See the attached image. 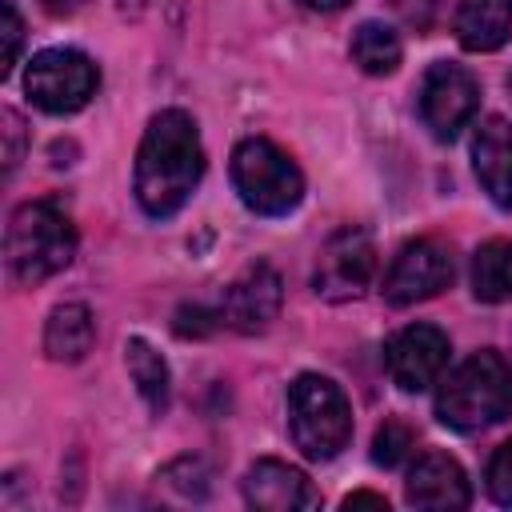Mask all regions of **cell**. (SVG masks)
<instances>
[{
  "mask_svg": "<svg viewBox=\"0 0 512 512\" xmlns=\"http://www.w3.org/2000/svg\"><path fill=\"white\" fill-rule=\"evenodd\" d=\"M204 172V144L196 120L184 108H164L148 120L144 140L136 148L132 188L148 216L164 220L184 208Z\"/></svg>",
  "mask_w": 512,
  "mask_h": 512,
  "instance_id": "cell-1",
  "label": "cell"
},
{
  "mask_svg": "<svg viewBox=\"0 0 512 512\" xmlns=\"http://www.w3.org/2000/svg\"><path fill=\"white\" fill-rule=\"evenodd\" d=\"M76 252V228L52 200H28L12 212L4 232V260L16 284H40L68 268Z\"/></svg>",
  "mask_w": 512,
  "mask_h": 512,
  "instance_id": "cell-2",
  "label": "cell"
},
{
  "mask_svg": "<svg viewBox=\"0 0 512 512\" xmlns=\"http://www.w3.org/2000/svg\"><path fill=\"white\" fill-rule=\"evenodd\" d=\"M512 416V368L496 352L468 356L436 392V420L456 432H476Z\"/></svg>",
  "mask_w": 512,
  "mask_h": 512,
  "instance_id": "cell-3",
  "label": "cell"
},
{
  "mask_svg": "<svg viewBox=\"0 0 512 512\" xmlns=\"http://www.w3.org/2000/svg\"><path fill=\"white\" fill-rule=\"evenodd\" d=\"M288 428L308 460H332L352 440V408L340 384L304 372L288 384Z\"/></svg>",
  "mask_w": 512,
  "mask_h": 512,
  "instance_id": "cell-4",
  "label": "cell"
},
{
  "mask_svg": "<svg viewBox=\"0 0 512 512\" xmlns=\"http://www.w3.org/2000/svg\"><path fill=\"white\" fill-rule=\"evenodd\" d=\"M232 184L240 200L260 216H288L304 200V176L296 160L264 136H248L232 152Z\"/></svg>",
  "mask_w": 512,
  "mask_h": 512,
  "instance_id": "cell-5",
  "label": "cell"
},
{
  "mask_svg": "<svg viewBox=\"0 0 512 512\" xmlns=\"http://www.w3.org/2000/svg\"><path fill=\"white\" fill-rule=\"evenodd\" d=\"M96 84H100V72L80 48H44L28 60V72H24L28 100L52 116L80 112L96 96Z\"/></svg>",
  "mask_w": 512,
  "mask_h": 512,
  "instance_id": "cell-6",
  "label": "cell"
},
{
  "mask_svg": "<svg viewBox=\"0 0 512 512\" xmlns=\"http://www.w3.org/2000/svg\"><path fill=\"white\" fill-rule=\"evenodd\" d=\"M376 272V244L364 228H340L324 240L320 256H316V268H312V288L320 300H332V304H344V300H356L368 280Z\"/></svg>",
  "mask_w": 512,
  "mask_h": 512,
  "instance_id": "cell-7",
  "label": "cell"
},
{
  "mask_svg": "<svg viewBox=\"0 0 512 512\" xmlns=\"http://www.w3.org/2000/svg\"><path fill=\"white\" fill-rule=\"evenodd\" d=\"M480 108V84L460 64H432L420 80V120L436 140H456Z\"/></svg>",
  "mask_w": 512,
  "mask_h": 512,
  "instance_id": "cell-8",
  "label": "cell"
},
{
  "mask_svg": "<svg viewBox=\"0 0 512 512\" xmlns=\"http://www.w3.org/2000/svg\"><path fill=\"white\" fill-rule=\"evenodd\" d=\"M452 284V256L440 240H408L384 272V300L396 308L440 296Z\"/></svg>",
  "mask_w": 512,
  "mask_h": 512,
  "instance_id": "cell-9",
  "label": "cell"
},
{
  "mask_svg": "<svg viewBox=\"0 0 512 512\" xmlns=\"http://www.w3.org/2000/svg\"><path fill=\"white\" fill-rule=\"evenodd\" d=\"M448 352L452 344L436 324H408L384 344V364L400 392H424L440 380Z\"/></svg>",
  "mask_w": 512,
  "mask_h": 512,
  "instance_id": "cell-10",
  "label": "cell"
},
{
  "mask_svg": "<svg viewBox=\"0 0 512 512\" xmlns=\"http://www.w3.org/2000/svg\"><path fill=\"white\" fill-rule=\"evenodd\" d=\"M280 300H284V284H280V272L268 264V260H256L248 264L220 296V316L228 328L236 332H264L276 312H280Z\"/></svg>",
  "mask_w": 512,
  "mask_h": 512,
  "instance_id": "cell-11",
  "label": "cell"
},
{
  "mask_svg": "<svg viewBox=\"0 0 512 512\" xmlns=\"http://www.w3.org/2000/svg\"><path fill=\"white\" fill-rule=\"evenodd\" d=\"M244 500L256 512H296V508H320V492L312 480L284 464V460H256L244 476Z\"/></svg>",
  "mask_w": 512,
  "mask_h": 512,
  "instance_id": "cell-12",
  "label": "cell"
},
{
  "mask_svg": "<svg viewBox=\"0 0 512 512\" xmlns=\"http://www.w3.org/2000/svg\"><path fill=\"white\" fill-rule=\"evenodd\" d=\"M404 496L412 508H428V512H452V508H468L472 488L464 468L448 456V452H424L404 484Z\"/></svg>",
  "mask_w": 512,
  "mask_h": 512,
  "instance_id": "cell-13",
  "label": "cell"
},
{
  "mask_svg": "<svg viewBox=\"0 0 512 512\" xmlns=\"http://www.w3.org/2000/svg\"><path fill=\"white\" fill-rule=\"evenodd\" d=\"M472 168L496 208H512V124L488 116L472 136Z\"/></svg>",
  "mask_w": 512,
  "mask_h": 512,
  "instance_id": "cell-14",
  "label": "cell"
},
{
  "mask_svg": "<svg viewBox=\"0 0 512 512\" xmlns=\"http://www.w3.org/2000/svg\"><path fill=\"white\" fill-rule=\"evenodd\" d=\"M452 28L468 52H496L512 36V0H460Z\"/></svg>",
  "mask_w": 512,
  "mask_h": 512,
  "instance_id": "cell-15",
  "label": "cell"
},
{
  "mask_svg": "<svg viewBox=\"0 0 512 512\" xmlns=\"http://www.w3.org/2000/svg\"><path fill=\"white\" fill-rule=\"evenodd\" d=\"M92 340H96V320L88 312V304H56L48 312V324H44V352L48 360L56 364H76L92 352Z\"/></svg>",
  "mask_w": 512,
  "mask_h": 512,
  "instance_id": "cell-16",
  "label": "cell"
},
{
  "mask_svg": "<svg viewBox=\"0 0 512 512\" xmlns=\"http://www.w3.org/2000/svg\"><path fill=\"white\" fill-rule=\"evenodd\" d=\"M472 296L484 304L512 300V240H488L472 256Z\"/></svg>",
  "mask_w": 512,
  "mask_h": 512,
  "instance_id": "cell-17",
  "label": "cell"
},
{
  "mask_svg": "<svg viewBox=\"0 0 512 512\" xmlns=\"http://www.w3.org/2000/svg\"><path fill=\"white\" fill-rule=\"evenodd\" d=\"M124 364H128V376H132L136 392L144 396V404L160 416L168 408V364H164V356L148 340L132 336L124 344Z\"/></svg>",
  "mask_w": 512,
  "mask_h": 512,
  "instance_id": "cell-18",
  "label": "cell"
},
{
  "mask_svg": "<svg viewBox=\"0 0 512 512\" xmlns=\"http://www.w3.org/2000/svg\"><path fill=\"white\" fill-rule=\"evenodd\" d=\"M404 48H400V36L380 24V20H364L356 32H352V60L360 64V72L368 76H388L396 72Z\"/></svg>",
  "mask_w": 512,
  "mask_h": 512,
  "instance_id": "cell-19",
  "label": "cell"
},
{
  "mask_svg": "<svg viewBox=\"0 0 512 512\" xmlns=\"http://www.w3.org/2000/svg\"><path fill=\"white\" fill-rule=\"evenodd\" d=\"M412 448H416V436H412V428H408L404 420H384V424L376 428V436H372V460H376L380 468L404 464Z\"/></svg>",
  "mask_w": 512,
  "mask_h": 512,
  "instance_id": "cell-20",
  "label": "cell"
},
{
  "mask_svg": "<svg viewBox=\"0 0 512 512\" xmlns=\"http://www.w3.org/2000/svg\"><path fill=\"white\" fill-rule=\"evenodd\" d=\"M0 16H4V24H0V36H4L0 76H12L16 56H20V44H24V20H20V12H16V4H12V0H0Z\"/></svg>",
  "mask_w": 512,
  "mask_h": 512,
  "instance_id": "cell-21",
  "label": "cell"
},
{
  "mask_svg": "<svg viewBox=\"0 0 512 512\" xmlns=\"http://www.w3.org/2000/svg\"><path fill=\"white\" fill-rule=\"evenodd\" d=\"M484 480H488V496H492L496 504H508V508H512V440H504V444L492 452Z\"/></svg>",
  "mask_w": 512,
  "mask_h": 512,
  "instance_id": "cell-22",
  "label": "cell"
},
{
  "mask_svg": "<svg viewBox=\"0 0 512 512\" xmlns=\"http://www.w3.org/2000/svg\"><path fill=\"white\" fill-rule=\"evenodd\" d=\"M216 324H224L220 308L208 312V308H200V304H184V308L176 312V332H180V336H204V332H212Z\"/></svg>",
  "mask_w": 512,
  "mask_h": 512,
  "instance_id": "cell-23",
  "label": "cell"
},
{
  "mask_svg": "<svg viewBox=\"0 0 512 512\" xmlns=\"http://www.w3.org/2000/svg\"><path fill=\"white\" fill-rule=\"evenodd\" d=\"M0 132H4V172H12L16 164H20V152H24V120H20V112H12V108H4L0 112Z\"/></svg>",
  "mask_w": 512,
  "mask_h": 512,
  "instance_id": "cell-24",
  "label": "cell"
},
{
  "mask_svg": "<svg viewBox=\"0 0 512 512\" xmlns=\"http://www.w3.org/2000/svg\"><path fill=\"white\" fill-rule=\"evenodd\" d=\"M440 4H444V0H396L400 16H404L408 24H416V28H428V24L436 20Z\"/></svg>",
  "mask_w": 512,
  "mask_h": 512,
  "instance_id": "cell-25",
  "label": "cell"
},
{
  "mask_svg": "<svg viewBox=\"0 0 512 512\" xmlns=\"http://www.w3.org/2000/svg\"><path fill=\"white\" fill-rule=\"evenodd\" d=\"M344 508H380V512H388V500L376 496V492H352V496H344Z\"/></svg>",
  "mask_w": 512,
  "mask_h": 512,
  "instance_id": "cell-26",
  "label": "cell"
},
{
  "mask_svg": "<svg viewBox=\"0 0 512 512\" xmlns=\"http://www.w3.org/2000/svg\"><path fill=\"white\" fill-rule=\"evenodd\" d=\"M48 16H72V12H80L88 0H36Z\"/></svg>",
  "mask_w": 512,
  "mask_h": 512,
  "instance_id": "cell-27",
  "label": "cell"
},
{
  "mask_svg": "<svg viewBox=\"0 0 512 512\" xmlns=\"http://www.w3.org/2000/svg\"><path fill=\"white\" fill-rule=\"evenodd\" d=\"M300 4H308V8H316V12H336V8H344L348 0H300Z\"/></svg>",
  "mask_w": 512,
  "mask_h": 512,
  "instance_id": "cell-28",
  "label": "cell"
},
{
  "mask_svg": "<svg viewBox=\"0 0 512 512\" xmlns=\"http://www.w3.org/2000/svg\"><path fill=\"white\" fill-rule=\"evenodd\" d=\"M116 4H120V12L136 16V12H144V4H148V0H116Z\"/></svg>",
  "mask_w": 512,
  "mask_h": 512,
  "instance_id": "cell-29",
  "label": "cell"
}]
</instances>
